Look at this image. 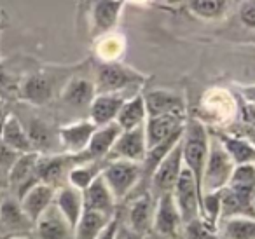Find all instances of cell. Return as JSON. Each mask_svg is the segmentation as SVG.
<instances>
[{"instance_id":"9","label":"cell","mask_w":255,"mask_h":239,"mask_svg":"<svg viewBox=\"0 0 255 239\" xmlns=\"http://www.w3.org/2000/svg\"><path fill=\"white\" fill-rule=\"evenodd\" d=\"M184 227L178 215L177 204L173 201L171 194L161 196L156 201V208H154V217H152V229L157 236L166 239H177L180 234V229Z\"/></svg>"},{"instance_id":"15","label":"cell","mask_w":255,"mask_h":239,"mask_svg":"<svg viewBox=\"0 0 255 239\" xmlns=\"http://www.w3.org/2000/svg\"><path fill=\"white\" fill-rule=\"evenodd\" d=\"M82 199H84V210L96 211V213H102L110 218L116 217V199L110 194L107 183L103 182L102 173L82 192Z\"/></svg>"},{"instance_id":"28","label":"cell","mask_w":255,"mask_h":239,"mask_svg":"<svg viewBox=\"0 0 255 239\" xmlns=\"http://www.w3.org/2000/svg\"><path fill=\"white\" fill-rule=\"evenodd\" d=\"M102 173V168L96 166V162H86V164H74L70 168L67 175L68 187L79 190V192H84L89 185L93 183V180Z\"/></svg>"},{"instance_id":"46","label":"cell","mask_w":255,"mask_h":239,"mask_svg":"<svg viewBox=\"0 0 255 239\" xmlns=\"http://www.w3.org/2000/svg\"><path fill=\"white\" fill-rule=\"evenodd\" d=\"M254 206H255V196H254Z\"/></svg>"},{"instance_id":"40","label":"cell","mask_w":255,"mask_h":239,"mask_svg":"<svg viewBox=\"0 0 255 239\" xmlns=\"http://www.w3.org/2000/svg\"><path fill=\"white\" fill-rule=\"evenodd\" d=\"M241 117H243L245 124L255 126V105H250V103H241Z\"/></svg>"},{"instance_id":"19","label":"cell","mask_w":255,"mask_h":239,"mask_svg":"<svg viewBox=\"0 0 255 239\" xmlns=\"http://www.w3.org/2000/svg\"><path fill=\"white\" fill-rule=\"evenodd\" d=\"M19 100L30 105H46L53 100V84L42 74H32L19 84Z\"/></svg>"},{"instance_id":"29","label":"cell","mask_w":255,"mask_h":239,"mask_svg":"<svg viewBox=\"0 0 255 239\" xmlns=\"http://www.w3.org/2000/svg\"><path fill=\"white\" fill-rule=\"evenodd\" d=\"M220 231L226 239H255V218H227Z\"/></svg>"},{"instance_id":"38","label":"cell","mask_w":255,"mask_h":239,"mask_svg":"<svg viewBox=\"0 0 255 239\" xmlns=\"http://www.w3.org/2000/svg\"><path fill=\"white\" fill-rule=\"evenodd\" d=\"M240 18L247 28L255 30V0L241 2L240 4Z\"/></svg>"},{"instance_id":"13","label":"cell","mask_w":255,"mask_h":239,"mask_svg":"<svg viewBox=\"0 0 255 239\" xmlns=\"http://www.w3.org/2000/svg\"><path fill=\"white\" fill-rule=\"evenodd\" d=\"M39 152H30V154H21L16 159L14 166H12L11 173H9L7 183L18 192V199L32 189L35 183H39L37 178V159H39Z\"/></svg>"},{"instance_id":"36","label":"cell","mask_w":255,"mask_h":239,"mask_svg":"<svg viewBox=\"0 0 255 239\" xmlns=\"http://www.w3.org/2000/svg\"><path fill=\"white\" fill-rule=\"evenodd\" d=\"M21 154L11 150L9 147H5L2 141H0V185H7L9 173H11L12 166H14L16 159Z\"/></svg>"},{"instance_id":"1","label":"cell","mask_w":255,"mask_h":239,"mask_svg":"<svg viewBox=\"0 0 255 239\" xmlns=\"http://www.w3.org/2000/svg\"><path fill=\"white\" fill-rule=\"evenodd\" d=\"M210 147V133L206 126L198 119H191L184 124V134H182V161L184 166L194 176L196 187L201 196V182L203 171H205L206 157H208Z\"/></svg>"},{"instance_id":"27","label":"cell","mask_w":255,"mask_h":239,"mask_svg":"<svg viewBox=\"0 0 255 239\" xmlns=\"http://www.w3.org/2000/svg\"><path fill=\"white\" fill-rule=\"evenodd\" d=\"M112 218L105 217L102 213H96V211L84 210L81 220L74 229V239H98V236L102 234V231Z\"/></svg>"},{"instance_id":"17","label":"cell","mask_w":255,"mask_h":239,"mask_svg":"<svg viewBox=\"0 0 255 239\" xmlns=\"http://www.w3.org/2000/svg\"><path fill=\"white\" fill-rule=\"evenodd\" d=\"M128 98L129 96L126 95H96L89 105V120L96 127L116 122L117 114Z\"/></svg>"},{"instance_id":"39","label":"cell","mask_w":255,"mask_h":239,"mask_svg":"<svg viewBox=\"0 0 255 239\" xmlns=\"http://www.w3.org/2000/svg\"><path fill=\"white\" fill-rule=\"evenodd\" d=\"M114 239H143V236L136 234L133 229L128 227L124 222H117V231H116V238Z\"/></svg>"},{"instance_id":"2","label":"cell","mask_w":255,"mask_h":239,"mask_svg":"<svg viewBox=\"0 0 255 239\" xmlns=\"http://www.w3.org/2000/svg\"><path fill=\"white\" fill-rule=\"evenodd\" d=\"M95 91L96 95H124L128 89H135L145 82V75L133 70L131 67L119 61L100 65L96 72Z\"/></svg>"},{"instance_id":"16","label":"cell","mask_w":255,"mask_h":239,"mask_svg":"<svg viewBox=\"0 0 255 239\" xmlns=\"http://www.w3.org/2000/svg\"><path fill=\"white\" fill-rule=\"evenodd\" d=\"M74 157L72 155H39L37 159V178L40 183H46L49 187H56L61 178L68 175L67 168L74 166Z\"/></svg>"},{"instance_id":"4","label":"cell","mask_w":255,"mask_h":239,"mask_svg":"<svg viewBox=\"0 0 255 239\" xmlns=\"http://www.w3.org/2000/svg\"><path fill=\"white\" fill-rule=\"evenodd\" d=\"M102 178L107 183L112 197L123 201L142 178V166L129 161H112L102 168Z\"/></svg>"},{"instance_id":"23","label":"cell","mask_w":255,"mask_h":239,"mask_svg":"<svg viewBox=\"0 0 255 239\" xmlns=\"http://www.w3.org/2000/svg\"><path fill=\"white\" fill-rule=\"evenodd\" d=\"M35 231L39 239H70L72 229L53 203L35 222Z\"/></svg>"},{"instance_id":"33","label":"cell","mask_w":255,"mask_h":239,"mask_svg":"<svg viewBox=\"0 0 255 239\" xmlns=\"http://www.w3.org/2000/svg\"><path fill=\"white\" fill-rule=\"evenodd\" d=\"M0 217H2V220H4L5 224L12 225V227H21V225L30 224L28 218L23 213L19 203H16V201H12V199H5L4 203H2V206H0Z\"/></svg>"},{"instance_id":"21","label":"cell","mask_w":255,"mask_h":239,"mask_svg":"<svg viewBox=\"0 0 255 239\" xmlns=\"http://www.w3.org/2000/svg\"><path fill=\"white\" fill-rule=\"evenodd\" d=\"M154 217V197L149 192L135 199L128 211V227L133 229L136 234L145 238L147 232L152 229Z\"/></svg>"},{"instance_id":"43","label":"cell","mask_w":255,"mask_h":239,"mask_svg":"<svg viewBox=\"0 0 255 239\" xmlns=\"http://www.w3.org/2000/svg\"><path fill=\"white\" fill-rule=\"evenodd\" d=\"M7 116L9 114L5 112L4 103L0 102V134H2V129H4V124H5V120H7Z\"/></svg>"},{"instance_id":"44","label":"cell","mask_w":255,"mask_h":239,"mask_svg":"<svg viewBox=\"0 0 255 239\" xmlns=\"http://www.w3.org/2000/svg\"><path fill=\"white\" fill-rule=\"evenodd\" d=\"M252 42H254V44H255V35H252Z\"/></svg>"},{"instance_id":"41","label":"cell","mask_w":255,"mask_h":239,"mask_svg":"<svg viewBox=\"0 0 255 239\" xmlns=\"http://www.w3.org/2000/svg\"><path fill=\"white\" fill-rule=\"evenodd\" d=\"M117 222H119V215H116V217H114L112 220L107 224V227L102 231V234L98 236V239H114V238H116Z\"/></svg>"},{"instance_id":"30","label":"cell","mask_w":255,"mask_h":239,"mask_svg":"<svg viewBox=\"0 0 255 239\" xmlns=\"http://www.w3.org/2000/svg\"><path fill=\"white\" fill-rule=\"evenodd\" d=\"M227 187L236 192L255 194V164L236 166Z\"/></svg>"},{"instance_id":"25","label":"cell","mask_w":255,"mask_h":239,"mask_svg":"<svg viewBox=\"0 0 255 239\" xmlns=\"http://www.w3.org/2000/svg\"><path fill=\"white\" fill-rule=\"evenodd\" d=\"M215 138L220 141L224 150L233 159L234 166L255 164V145L241 136H231L226 133H217Z\"/></svg>"},{"instance_id":"11","label":"cell","mask_w":255,"mask_h":239,"mask_svg":"<svg viewBox=\"0 0 255 239\" xmlns=\"http://www.w3.org/2000/svg\"><path fill=\"white\" fill-rule=\"evenodd\" d=\"M185 114H166V116L147 117L143 129H145V143L147 150L154 148L156 145L166 141L170 136L184 127Z\"/></svg>"},{"instance_id":"14","label":"cell","mask_w":255,"mask_h":239,"mask_svg":"<svg viewBox=\"0 0 255 239\" xmlns=\"http://www.w3.org/2000/svg\"><path fill=\"white\" fill-rule=\"evenodd\" d=\"M147 117L166 116V114H185L184 96L166 89H154L143 95Z\"/></svg>"},{"instance_id":"18","label":"cell","mask_w":255,"mask_h":239,"mask_svg":"<svg viewBox=\"0 0 255 239\" xmlns=\"http://www.w3.org/2000/svg\"><path fill=\"white\" fill-rule=\"evenodd\" d=\"M54 206L60 211V215L65 218L68 227L74 232L75 225L79 224L84 211V199H82V192L72 189V187H61L54 196Z\"/></svg>"},{"instance_id":"32","label":"cell","mask_w":255,"mask_h":239,"mask_svg":"<svg viewBox=\"0 0 255 239\" xmlns=\"http://www.w3.org/2000/svg\"><path fill=\"white\" fill-rule=\"evenodd\" d=\"M19 84L21 81L0 63V102L19 98Z\"/></svg>"},{"instance_id":"3","label":"cell","mask_w":255,"mask_h":239,"mask_svg":"<svg viewBox=\"0 0 255 239\" xmlns=\"http://www.w3.org/2000/svg\"><path fill=\"white\" fill-rule=\"evenodd\" d=\"M234 168L236 166H234L233 159L227 155L220 141L215 136H210L208 157H206L205 171H203L201 196L210 192H220L222 189H226L229 185Z\"/></svg>"},{"instance_id":"42","label":"cell","mask_w":255,"mask_h":239,"mask_svg":"<svg viewBox=\"0 0 255 239\" xmlns=\"http://www.w3.org/2000/svg\"><path fill=\"white\" fill-rule=\"evenodd\" d=\"M241 96L247 100V103L255 105V84L254 86H243V88H241Z\"/></svg>"},{"instance_id":"5","label":"cell","mask_w":255,"mask_h":239,"mask_svg":"<svg viewBox=\"0 0 255 239\" xmlns=\"http://www.w3.org/2000/svg\"><path fill=\"white\" fill-rule=\"evenodd\" d=\"M184 169V161H182V140L166 154V157L157 164L150 176V196L154 199H159L161 196L171 194L177 185L180 173Z\"/></svg>"},{"instance_id":"6","label":"cell","mask_w":255,"mask_h":239,"mask_svg":"<svg viewBox=\"0 0 255 239\" xmlns=\"http://www.w3.org/2000/svg\"><path fill=\"white\" fill-rule=\"evenodd\" d=\"M173 201L177 204L178 215H180L182 225H189L194 220L201 218V197H199V190L196 187L194 176L184 166L180 173V178H178L177 185H175L173 192Z\"/></svg>"},{"instance_id":"26","label":"cell","mask_w":255,"mask_h":239,"mask_svg":"<svg viewBox=\"0 0 255 239\" xmlns=\"http://www.w3.org/2000/svg\"><path fill=\"white\" fill-rule=\"evenodd\" d=\"M0 141L9 147L11 150L18 152V154H30V152H35L30 143V138L26 129L23 127L21 120L16 116H7V120L4 124V129L0 134Z\"/></svg>"},{"instance_id":"10","label":"cell","mask_w":255,"mask_h":239,"mask_svg":"<svg viewBox=\"0 0 255 239\" xmlns=\"http://www.w3.org/2000/svg\"><path fill=\"white\" fill-rule=\"evenodd\" d=\"M96 126L89 119H81L70 124H63L58 129V140L67 155H79L88 148L89 140L95 134Z\"/></svg>"},{"instance_id":"8","label":"cell","mask_w":255,"mask_h":239,"mask_svg":"<svg viewBox=\"0 0 255 239\" xmlns=\"http://www.w3.org/2000/svg\"><path fill=\"white\" fill-rule=\"evenodd\" d=\"M123 133L121 127L116 122L107 124V126L96 127L95 134L89 140V145L82 154L72 155L75 164H86V162H100L105 161V157L109 155L110 148L114 147L116 140L119 138V134Z\"/></svg>"},{"instance_id":"20","label":"cell","mask_w":255,"mask_h":239,"mask_svg":"<svg viewBox=\"0 0 255 239\" xmlns=\"http://www.w3.org/2000/svg\"><path fill=\"white\" fill-rule=\"evenodd\" d=\"M123 2H95L91 9V28L93 35L102 37L114 30V26L119 21L121 11H123Z\"/></svg>"},{"instance_id":"22","label":"cell","mask_w":255,"mask_h":239,"mask_svg":"<svg viewBox=\"0 0 255 239\" xmlns=\"http://www.w3.org/2000/svg\"><path fill=\"white\" fill-rule=\"evenodd\" d=\"M96 91H95V82L89 81V79L75 77L65 84V88L61 89V102L68 107H74V109H84L89 107L91 102L95 100Z\"/></svg>"},{"instance_id":"37","label":"cell","mask_w":255,"mask_h":239,"mask_svg":"<svg viewBox=\"0 0 255 239\" xmlns=\"http://www.w3.org/2000/svg\"><path fill=\"white\" fill-rule=\"evenodd\" d=\"M123 40L119 39V37H103L102 42H100V47L98 51L102 53V56H105V63H112V61H116L117 54L123 51ZM98 53V54H100Z\"/></svg>"},{"instance_id":"12","label":"cell","mask_w":255,"mask_h":239,"mask_svg":"<svg viewBox=\"0 0 255 239\" xmlns=\"http://www.w3.org/2000/svg\"><path fill=\"white\" fill-rule=\"evenodd\" d=\"M54 196H56V190L53 187L39 182L19 197L18 203L30 224H35L42 217L44 211L54 203Z\"/></svg>"},{"instance_id":"45","label":"cell","mask_w":255,"mask_h":239,"mask_svg":"<svg viewBox=\"0 0 255 239\" xmlns=\"http://www.w3.org/2000/svg\"><path fill=\"white\" fill-rule=\"evenodd\" d=\"M11 239H23V238H11Z\"/></svg>"},{"instance_id":"7","label":"cell","mask_w":255,"mask_h":239,"mask_svg":"<svg viewBox=\"0 0 255 239\" xmlns=\"http://www.w3.org/2000/svg\"><path fill=\"white\" fill-rule=\"evenodd\" d=\"M147 154V143H145V129L143 126L135 127V129L123 131L119 138L116 140L114 147L110 148L109 155L105 157L107 162L112 161H129L142 164Z\"/></svg>"},{"instance_id":"24","label":"cell","mask_w":255,"mask_h":239,"mask_svg":"<svg viewBox=\"0 0 255 239\" xmlns=\"http://www.w3.org/2000/svg\"><path fill=\"white\" fill-rule=\"evenodd\" d=\"M147 120V110L145 103H143V95L136 93V95L129 96L126 102L123 103L119 114L116 117V124L121 127V131H129L135 127L143 126Z\"/></svg>"},{"instance_id":"34","label":"cell","mask_w":255,"mask_h":239,"mask_svg":"<svg viewBox=\"0 0 255 239\" xmlns=\"http://www.w3.org/2000/svg\"><path fill=\"white\" fill-rule=\"evenodd\" d=\"M185 238L187 239H220L215 227L206 224L203 218H198L192 224L185 225Z\"/></svg>"},{"instance_id":"35","label":"cell","mask_w":255,"mask_h":239,"mask_svg":"<svg viewBox=\"0 0 255 239\" xmlns=\"http://www.w3.org/2000/svg\"><path fill=\"white\" fill-rule=\"evenodd\" d=\"M26 133H28L30 143H32V147L35 152H39L40 154V148L49 147L51 134H49V129H47V126L44 122H40V120H33L32 127H30Z\"/></svg>"},{"instance_id":"31","label":"cell","mask_w":255,"mask_h":239,"mask_svg":"<svg viewBox=\"0 0 255 239\" xmlns=\"http://www.w3.org/2000/svg\"><path fill=\"white\" fill-rule=\"evenodd\" d=\"M227 7H229V2H224V0H194L189 4L192 14L203 19L222 18L227 12Z\"/></svg>"}]
</instances>
